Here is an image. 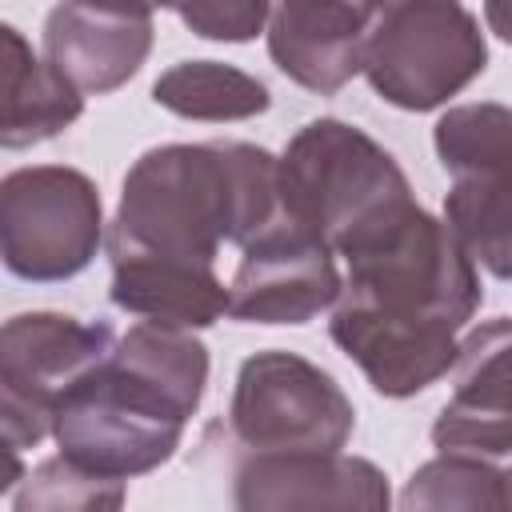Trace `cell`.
<instances>
[{
  "instance_id": "cell-7",
  "label": "cell",
  "mask_w": 512,
  "mask_h": 512,
  "mask_svg": "<svg viewBox=\"0 0 512 512\" xmlns=\"http://www.w3.org/2000/svg\"><path fill=\"white\" fill-rule=\"evenodd\" d=\"M356 432L344 388L296 352H256L240 364L228 436L244 452H336Z\"/></svg>"
},
{
  "instance_id": "cell-24",
  "label": "cell",
  "mask_w": 512,
  "mask_h": 512,
  "mask_svg": "<svg viewBox=\"0 0 512 512\" xmlns=\"http://www.w3.org/2000/svg\"><path fill=\"white\" fill-rule=\"evenodd\" d=\"M84 4L116 8V12H136V16H152V12H156V0H84Z\"/></svg>"
},
{
  "instance_id": "cell-20",
  "label": "cell",
  "mask_w": 512,
  "mask_h": 512,
  "mask_svg": "<svg viewBox=\"0 0 512 512\" xmlns=\"http://www.w3.org/2000/svg\"><path fill=\"white\" fill-rule=\"evenodd\" d=\"M436 156L448 176H496L512 168V112L500 100L456 104L436 120Z\"/></svg>"
},
{
  "instance_id": "cell-10",
  "label": "cell",
  "mask_w": 512,
  "mask_h": 512,
  "mask_svg": "<svg viewBox=\"0 0 512 512\" xmlns=\"http://www.w3.org/2000/svg\"><path fill=\"white\" fill-rule=\"evenodd\" d=\"M232 504L244 512L340 508L384 512L392 504L388 476L364 460L336 452H244L232 472Z\"/></svg>"
},
{
  "instance_id": "cell-19",
  "label": "cell",
  "mask_w": 512,
  "mask_h": 512,
  "mask_svg": "<svg viewBox=\"0 0 512 512\" xmlns=\"http://www.w3.org/2000/svg\"><path fill=\"white\" fill-rule=\"evenodd\" d=\"M400 508H464V512H504L508 508V472L500 460L472 456V452H440L412 472L400 492Z\"/></svg>"
},
{
  "instance_id": "cell-2",
  "label": "cell",
  "mask_w": 512,
  "mask_h": 512,
  "mask_svg": "<svg viewBox=\"0 0 512 512\" xmlns=\"http://www.w3.org/2000/svg\"><path fill=\"white\" fill-rule=\"evenodd\" d=\"M280 216L276 156L244 140L160 144L124 176L104 244L216 268L220 244L244 248Z\"/></svg>"
},
{
  "instance_id": "cell-5",
  "label": "cell",
  "mask_w": 512,
  "mask_h": 512,
  "mask_svg": "<svg viewBox=\"0 0 512 512\" xmlns=\"http://www.w3.org/2000/svg\"><path fill=\"white\" fill-rule=\"evenodd\" d=\"M488 68L480 20L460 0H400L380 12L360 72L404 112L444 108Z\"/></svg>"
},
{
  "instance_id": "cell-22",
  "label": "cell",
  "mask_w": 512,
  "mask_h": 512,
  "mask_svg": "<svg viewBox=\"0 0 512 512\" xmlns=\"http://www.w3.org/2000/svg\"><path fill=\"white\" fill-rule=\"evenodd\" d=\"M156 8H172L200 40L248 44L264 32L272 0H156Z\"/></svg>"
},
{
  "instance_id": "cell-11",
  "label": "cell",
  "mask_w": 512,
  "mask_h": 512,
  "mask_svg": "<svg viewBox=\"0 0 512 512\" xmlns=\"http://www.w3.org/2000/svg\"><path fill=\"white\" fill-rule=\"evenodd\" d=\"M268 56L300 88L336 96L360 76L368 36L376 28V0H272Z\"/></svg>"
},
{
  "instance_id": "cell-21",
  "label": "cell",
  "mask_w": 512,
  "mask_h": 512,
  "mask_svg": "<svg viewBox=\"0 0 512 512\" xmlns=\"http://www.w3.org/2000/svg\"><path fill=\"white\" fill-rule=\"evenodd\" d=\"M128 500V480H104L64 456L44 460L16 484V512H100Z\"/></svg>"
},
{
  "instance_id": "cell-13",
  "label": "cell",
  "mask_w": 512,
  "mask_h": 512,
  "mask_svg": "<svg viewBox=\"0 0 512 512\" xmlns=\"http://www.w3.org/2000/svg\"><path fill=\"white\" fill-rule=\"evenodd\" d=\"M508 316L480 324L452 364L456 388L432 424L440 452H472L504 460L512 452V404H508Z\"/></svg>"
},
{
  "instance_id": "cell-18",
  "label": "cell",
  "mask_w": 512,
  "mask_h": 512,
  "mask_svg": "<svg viewBox=\"0 0 512 512\" xmlns=\"http://www.w3.org/2000/svg\"><path fill=\"white\" fill-rule=\"evenodd\" d=\"M444 224L496 280H508L512 268V180L496 176H452V192L444 196Z\"/></svg>"
},
{
  "instance_id": "cell-6",
  "label": "cell",
  "mask_w": 512,
  "mask_h": 512,
  "mask_svg": "<svg viewBox=\"0 0 512 512\" xmlns=\"http://www.w3.org/2000/svg\"><path fill=\"white\" fill-rule=\"evenodd\" d=\"M104 248V204L80 168L28 164L0 176V264L16 280L60 284Z\"/></svg>"
},
{
  "instance_id": "cell-15",
  "label": "cell",
  "mask_w": 512,
  "mask_h": 512,
  "mask_svg": "<svg viewBox=\"0 0 512 512\" xmlns=\"http://www.w3.org/2000/svg\"><path fill=\"white\" fill-rule=\"evenodd\" d=\"M104 248L112 260L108 296L120 312L176 328H212L228 312V288L216 276V268L120 244Z\"/></svg>"
},
{
  "instance_id": "cell-1",
  "label": "cell",
  "mask_w": 512,
  "mask_h": 512,
  "mask_svg": "<svg viewBox=\"0 0 512 512\" xmlns=\"http://www.w3.org/2000/svg\"><path fill=\"white\" fill-rule=\"evenodd\" d=\"M204 388L208 348L192 328L140 320L56 400L48 436L76 468L132 480L176 456Z\"/></svg>"
},
{
  "instance_id": "cell-12",
  "label": "cell",
  "mask_w": 512,
  "mask_h": 512,
  "mask_svg": "<svg viewBox=\"0 0 512 512\" xmlns=\"http://www.w3.org/2000/svg\"><path fill=\"white\" fill-rule=\"evenodd\" d=\"M152 40V16L84 0H60L44 20V60L80 96H108L128 84L144 68Z\"/></svg>"
},
{
  "instance_id": "cell-14",
  "label": "cell",
  "mask_w": 512,
  "mask_h": 512,
  "mask_svg": "<svg viewBox=\"0 0 512 512\" xmlns=\"http://www.w3.org/2000/svg\"><path fill=\"white\" fill-rule=\"evenodd\" d=\"M332 344L364 372L372 392L388 400H408L436 380H444L460 356V340L448 332H420V328H400L384 324L360 308L332 304L328 320Z\"/></svg>"
},
{
  "instance_id": "cell-17",
  "label": "cell",
  "mask_w": 512,
  "mask_h": 512,
  "mask_svg": "<svg viewBox=\"0 0 512 512\" xmlns=\"http://www.w3.org/2000/svg\"><path fill=\"white\" fill-rule=\"evenodd\" d=\"M152 100L180 120L228 124V120H252L268 112L272 92L264 80L248 76L244 68L220 64V60H180L156 76Z\"/></svg>"
},
{
  "instance_id": "cell-4",
  "label": "cell",
  "mask_w": 512,
  "mask_h": 512,
  "mask_svg": "<svg viewBox=\"0 0 512 512\" xmlns=\"http://www.w3.org/2000/svg\"><path fill=\"white\" fill-rule=\"evenodd\" d=\"M280 220L320 236L332 252L412 200L404 168L364 128L336 116L308 120L276 156Z\"/></svg>"
},
{
  "instance_id": "cell-16",
  "label": "cell",
  "mask_w": 512,
  "mask_h": 512,
  "mask_svg": "<svg viewBox=\"0 0 512 512\" xmlns=\"http://www.w3.org/2000/svg\"><path fill=\"white\" fill-rule=\"evenodd\" d=\"M84 112V96L36 56L28 36L0 20V148H32Z\"/></svg>"
},
{
  "instance_id": "cell-9",
  "label": "cell",
  "mask_w": 512,
  "mask_h": 512,
  "mask_svg": "<svg viewBox=\"0 0 512 512\" xmlns=\"http://www.w3.org/2000/svg\"><path fill=\"white\" fill-rule=\"evenodd\" d=\"M340 288L336 252L276 216L244 244L228 284V316L244 324H308L340 300Z\"/></svg>"
},
{
  "instance_id": "cell-8",
  "label": "cell",
  "mask_w": 512,
  "mask_h": 512,
  "mask_svg": "<svg viewBox=\"0 0 512 512\" xmlns=\"http://www.w3.org/2000/svg\"><path fill=\"white\" fill-rule=\"evenodd\" d=\"M116 332L104 320L20 312L0 324V440L36 448L52 432L56 400L108 356Z\"/></svg>"
},
{
  "instance_id": "cell-3",
  "label": "cell",
  "mask_w": 512,
  "mask_h": 512,
  "mask_svg": "<svg viewBox=\"0 0 512 512\" xmlns=\"http://www.w3.org/2000/svg\"><path fill=\"white\" fill-rule=\"evenodd\" d=\"M336 256L348 264L336 304L400 328L460 336L484 300L472 256L460 248L452 228L416 200L372 224Z\"/></svg>"
},
{
  "instance_id": "cell-23",
  "label": "cell",
  "mask_w": 512,
  "mask_h": 512,
  "mask_svg": "<svg viewBox=\"0 0 512 512\" xmlns=\"http://www.w3.org/2000/svg\"><path fill=\"white\" fill-rule=\"evenodd\" d=\"M24 480V460H20V448L0 440V496L12 492L16 484Z\"/></svg>"
}]
</instances>
